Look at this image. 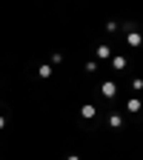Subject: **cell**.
Segmentation results:
<instances>
[{"label": "cell", "mask_w": 143, "mask_h": 160, "mask_svg": "<svg viewBox=\"0 0 143 160\" xmlns=\"http://www.w3.org/2000/svg\"><path fill=\"white\" fill-rule=\"evenodd\" d=\"M103 94H106V97H112V94H115V86H112V83H106V86H103Z\"/></svg>", "instance_id": "6da1fadb"}, {"label": "cell", "mask_w": 143, "mask_h": 160, "mask_svg": "<svg viewBox=\"0 0 143 160\" xmlns=\"http://www.w3.org/2000/svg\"><path fill=\"white\" fill-rule=\"evenodd\" d=\"M52 74V66H40V77H49Z\"/></svg>", "instance_id": "7a4b0ae2"}, {"label": "cell", "mask_w": 143, "mask_h": 160, "mask_svg": "<svg viewBox=\"0 0 143 160\" xmlns=\"http://www.w3.org/2000/svg\"><path fill=\"white\" fill-rule=\"evenodd\" d=\"M3 126H6V117H3V114H0V129H3Z\"/></svg>", "instance_id": "3957f363"}]
</instances>
